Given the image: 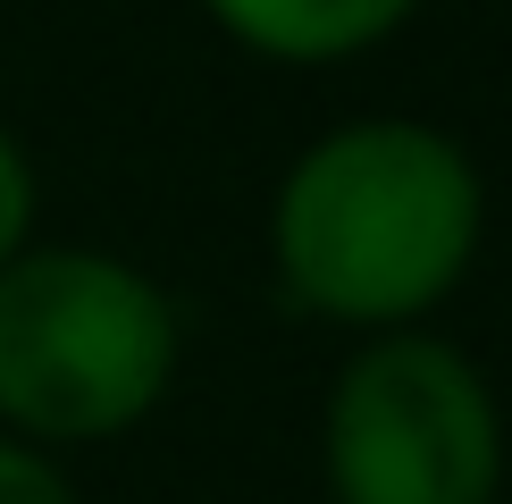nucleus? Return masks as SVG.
Returning a JSON list of instances; mask_svg holds the SVG:
<instances>
[{
    "instance_id": "obj_1",
    "label": "nucleus",
    "mask_w": 512,
    "mask_h": 504,
    "mask_svg": "<svg viewBox=\"0 0 512 504\" xmlns=\"http://www.w3.org/2000/svg\"><path fill=\"white\" fill-rule=\"evenodd\" d=\"M487 177L437 118L378 110L311 135L269 185V278L345 336L429 328L479 269Z\"/></svg>"
},
{
    "instance_id": "obj_2",
    "label": "nucleus",
    "mask_w": 512,
    "mask_h": 504,
    "mask_svg": "<svg viewBox=\"0 0 512 504\" xmlns=\"http://www.w3.org/2000/svg\"><path fill=\"white\" fill-rule=\"evenodd\" d=\"M185 311L110 244H17L0 261V429L42 454L118 446L177 395Z\"/></svg>"
},
{
    "instance_id": "obj_3",
    "label": "nucleus",
    "mask_w": 512,
    "mask_h": 504,
    "mask_svg": "<svg viewBox=\"0 0 512 504\" xmlns=\"http://www.w3.org/2000/svg\"><path fill=\"white\" fill-rule=\"evenodd\" d=\"M504 404L479 353L437 328L353 336L319 395L328 504H504Z\"/></svg>"
},
{
    "instance_id": "obj_4",
    "label": "nucleus",
    "mask_w": 512,
    "mask_h": 504,
    "mask_svg": "<svg viewBox=\"0 0 512 504\" xmlns=\"http://www.w3.org/2000/svg\"><path fill=\"white\" fill-rule=\"evenodd\" d=\"M194 9L269 68H353L395 42L429 0H194Z\"/></svg>"
},
{
    "instance_id": "obj_5",
    "label": "nucleus",
    "mask_w": 512,
    "mask_h": 504,
    "mask_svg": "<svg viewBox=\"0 0 512 504\" xmlns=\"http://www.w3.org/2000/svg\"><path fill=\"white\" fill-rule=\"evenodd\" d=\"M34 219H42V177H34V152L9 118H0V261L17 244H34Z\"/></svg>"
},
{
    "instance_id": "obj_6",
    "label": "nucleus",
    "mask_w": 512,
    "mask_h": 504,
    "mask_svg": "<svg viewBox=\"0 0 512 504\" xmlns=\"http://www.w3.org/2000/svg\"><path fill=\"white\" fill-rule=\"evenodd\" d=\"M0 504H84V496H76L59 454H42V446L0 429Z\"/></svg>"
}]
</instances>
